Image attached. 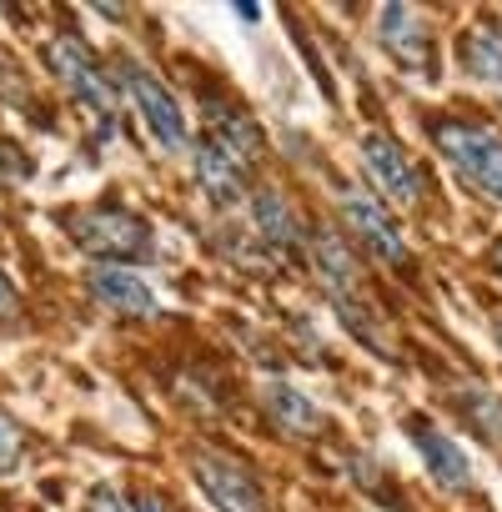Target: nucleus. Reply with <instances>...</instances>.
Here are the masks:
<instances>
[{
    "label": "nucleus",
    "instance_id": "18",
    "mask_svg": "<svg viewBox=\"0 0 502 512\" xmlns=\"http://www.w3.org/2000/svg\"><path fill=\"white\" fill-rule=\"evenodd\" d=\"M31 176V156H21L16 146L0 141V181H26Z\"/></svg>",
    "mask_w": 502,
    "mask_h": 512
},
{
    "label": "nucleus",
    "instance_id": "8",
    "mask_svg": "<svg viewBox=\"0 0 502 512\" xmlns=\"http://www.w3.org/2000/svg\"><path fill=\"white\" fill-rule=\"evenodd\" d=\"M191 166H196V181H201V191H206L211 206L231 211V206L246 201V156H241L226 136L206 131V136L191 146Z\"/></svg>",
    "mask_w": 502,
    "mask_h": 512
},
{
    "label": "nucleus",
    "instance_id": "2",
    "mask_svg": "<svg viewBox=\"0 0 502 512\" xmlns=\"http://www.w3.org/2000/svg\"><path fill=\"white\" fill-rule=\"evenodd\" d=\"M66 226H71V241H76L86 256H96V267H131L136 256L151 251V226H146V216H136V211H126V206H116V201L71 211Z\"/></svg>",
    "mask_w": 502,
    "mask_h": 512
},
{
    "label": "nucleus",
    "instance_id": "14",
    "mask_svg": "<svg viewBox=\"0 0 502 512\" xmlns=\"http://www.w3.org/2000/svg\"><path fill=\"white\" fill-rule=\"evenodd\" d=\"M457 56H462V71L477 81V86H492L502 96V26H467L462 41H457Z\"/></svg>",
    "mask_w": 502,
    "mask_h": 512
},
{
    "label": "nucleus",
    "instance_id": "7",
    "mask_svg": "<svg viewBox=\"0 0 502 512\" xmlns=\"http://www.w3.org/2000/svg\"><path fill=\"white\" fill-rule=\"evenodd\" d=\"M46 61H51V71H56V81L91 111V116H101V121H111V81H106V71L96 66V56L76 41V36H56L51 46H46Z\"/></svg>",
    "mask_w": 502,
    "mask_h": 512
},
{
    "label": "nucleus",
    "instance_id": "11",
    "mask_svg": "<svg viewBox=\"0 0 502 512\" xmlns=\"http://www.w3.org/2000/svg\"><path fill=\"white\" fill-rule=\"evenodd\" d=\"M86 287L116 317H156V292L146 287V277L136 267H91Z\"/></svg>",
    "mask_w": 502,
    "mask_h": 512
},
{
    "label": "nucleus",
    "instance_id": "21",
    "mask_svg": "<svg viewBox=\"0 0 502 512\" xmlns=\"http://www.w3.org/2000/svg\"><path fill=\"white\" fill-rule=\"evenodd\" d=\"M131 512H166V507H161V497H151V492H136V497H131Z\"/></svg>",
    "mask_w": 502,
    "mask_h": 512
},
{
    "label": "nucleus",
    "instance_id": "3",
    "mask_svg": "<svg viewBox=\"0 0 502 512\" xmlns=\"http://www.w3.org/2000/svg\"><path fill=\"white\" fill-rule=\"evenodd\" d=\"M116 81H121L126 101L141 111V121H146V131L156 136L161 151H171V156L191 151V126H186L181 101H176V96H171V91L141 66V61H116Z\"/></svg>",
    "mask_w": 502,
    "mask_h": 512
},
{
    "label": "nucleus",
    "instance_id": "16",
    "mask_svg": "<svg viewBox=\"0 0 502 512\" xmlns=\"http://www.w3.org/2000/svg\"><path fill=\"white\" fill-rule=\"evenodd\" d=\"M462 407H467V417L477 422V432H487L492 442H502V392L467 387V392H462Z\"/></svg>",
    "mask_w": 502,
    "mask_h": 512
},
{
    "label": "nucleus",
    "instance_id": "15",
    "mask_svg": "<svg viewBox=\"0 0 502 512\" xmlns=\"http://www.w3.org/2000/svg\"><path fill=\"white\" fill-rule=\"evenodd\" d=\"M267 412L277 417V427H287L297 437L322 432V407L307 392H297L292 382H267Z\"/></svg>",
    "mask_w": 502,
    "mask_h": 512
},
{
    "label": "nucleus",
    "instance_id": "1",
    "mask_svg": "<svg viewBox=\"0 0 502 512\" xmlns=\"http://www.w3.org/2000/svg\"><path fill=\"white\" fill-rule=\"evenodd\" d=\"M432 146L447 156V166L462 181H472L487 201L502 206V131H492L482 121L442 116V121H432Z\"/></svg>",
    "mask_w": 502,
    "mask_h": 512
},
{
    "label": "nucleus",
    "instance_id": "17",
    "mask_svg": "<svg viewBox=\"0 0 502 512\" xmlns=\"http://www.w3.org/2000/svg\"><path fill=\"white\" fill-rule=\"evenodd\" d=\"M16 462H21V432L6 412H0V472H11Z\"/></svg>",
    "mask_w": 502,
    "mask_h": 512
},
{
    "label": "nucleus",
    "instance_id": "5",
    "mask_svg": "<svg viewBox=\"0 0 502 512\" xmlns=\"http://www.w3.org/2000/svg\"><path fill=\"white\" fill-rule=\"evenodd\" d=\"M362 171H367V181H372V196H377V201L412 206V201L422 196V171H417V161L402 151V141H397V136L372 131V136L362 141Z\"/></svg>",
    "mask_w": 502,
    "mask_h": 512
},
{
    "label": "nucleus",
    "instance_id": "13",
    "mask_svg": "<svg viewBox=\"0 0 502 512\" xmlns=\"http://www.w3.org/2000/svg\"><path fill=\"white\" fill-rule=\"evenodd\" d=\"M312 267L322 272V282H327L332 302L357 297L362 277H357V256L347 251L342 231H332V226H317V231H312Z\"/></svg>",
    "mask_w": 502,
    "mask_h": 512
},
{
    "label": "nucleus",
    "instance_id": "20",
    "mask_svg": "<svg viewBox=\"0 0 502 512\" xmlns=\"http://www.w3.org/2000/svg\"><path fill=\"white\" fill-rule=\"evenodd\" d=\"M91 512H126V502H121L111 487H101V492L91 497Z\"/></svg>",
    "mask_w": 502,
    "mask_h": 512
},
{
    "label": "nucleus",
    "instance_id": "12",
    "mask_svg": "<svg viewBox=\"0 0 502 512\" xmlns=\"http://www.w3.org/2000/svg\"><path fill=\"white\" fill-rule=\"evenodd\" d=\"M251 226H257V241L277 256H297L307 231H302V216L292 211V201L272 186H262L257 196H251Z\"/></svg>",
    "mask_w": 502,
    "mask_h": 512
},
{
    "label": "nucleus",
    "instance_id": "19",
    "mask_svg": "<svg viewBox=\"0 0 502 512\" xmlns=\"http://www.w3.org/2000/svg\"><path fill=\"white\" fill-rule=\"evenodd\" d=\"M16 307H21V292L6 272H0V317H16Z\"/></svg>",
    "mask_w": 502,
    "mask_h": 512
},
{
    "label": "nucleus",
    "instance_id": "4",
    "mask_svg": "<svg viewBox=\"0 0 502 512\" xmlns=\"http://www.w3.org/2000/svg\"><path fill=\"white\" fill-rule=\"evenodd\" d=\"M342 221H347V231L377 256V262H387V267H407V262H412V251H407V241H402V226L392 221V211H387L372 191L342 186Z\"/></svg>",
    "mask_w": 502,
    "mask_h": 512
},
{
    "label": "nucleus",
    "instance_id": "9",
    "mask_svg": "<svg viewBox=\"0 0 502 512\" xmlns=\"http://www.w3.org/2000/svg\"><path fill=\"white\" fill-rule=\"evenodd\" d=\"M377 46L402 66V71H412V76H432V31H427V21H422V11H412V6H382V16H377Z\"/></svg>",
    "mask_w": 502,
    "mask_h": 512
},
{
    "label": "nucleus",
    "instance_id": "22",
    "mask_svg": "<svg viewBox=\"0 0 502 512\" xmlns=\"http://www.w3.org/2000/svg\"><path fill=\"white\" fill-rule=\"evenodd\" d=\"M492 267H497V282H502V241H497V251H492Z\"/></svg>",
    "mask_w": 502,
    "mask_h": 512
},
{
    "label": "nucleus",
    "instance_id": "6",
    "mask_svg": "<svg viewBox=\"0 0 502 512\" xmlns=\"http://www.w3.org/2000/svg\"><path fill=\"white\" fill-rule=\"evenodd\" d=\"M191 467H196L201 492H206L221 512H272L267 487L257 482V472H251V467H241V462H231V457H221V452H196Z\"/></svg>",
    "mask_w": 502,
    "mask_h": 512
},
{
    "label": "nucleus",
    "instance_id": "10",
    "mask_svg": "<svg viewBox=\"0 0 502 512\" xmlns=\"http://www.w3.org/2000/svg\"><path fill=\"white\" fill-rule=\"evenodd\" d=\"M407 437H412V447H417V457H422V467L432 472L437 487H447V492L472 487V462H467V452H462L457 437H447L432 422H407Z\"/></svg>",
    "mask_w": 502,
    "mask_h": 512
}]
</instances>
